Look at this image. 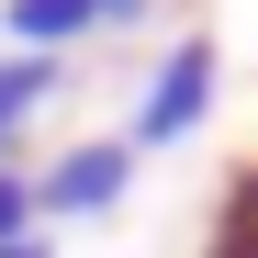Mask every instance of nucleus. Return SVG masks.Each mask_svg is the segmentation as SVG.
<instances>
[{"instance_id": "obj_1", "label": "nucleus", "mask_w": 258, "mask_h": 258, "mask_svg": "<svg viewBox=\"0 0 258 258\" xmlns=\"http://www.w3.org/2000/svg\"><path fill=\"white\" fill-rule=\"evenodd\" d=\"M213 90H225V45L213 34H180V45H157V68H146V90H135V123H123V146H180L191 123L213 112Z\"/></svg>"}, {"instance_id": "obj_2", "label": "nucleus", "mask_w": 258, "mask_h": 258, "mask_svg": "<svg viewBox=\"0 0 258 258\" xmlns=\"http://www.w3.org/2000/svg\"><path fill=\"white\" fill-rule=\"evenodd\" d=\"M123 180H135V146L123 135H79L68 157H45V180H34V225H90V213L123 202Z\"/></svg>"}, {"instance_id": "obj_3", "label": "nucleus", "mask_w": 258, "mask_h": 258, "mask_svg": "<svg viewBox=\"0 0 258 258\" xmlns=\"http://www.w3.org/2000/svg\"><path fill=\"white\" fill-rule=\"evenodd\" d=\"M112 23H146V0H12L0 12V34L23 56H68L79 34H112Z\"/></svg>"}, {"instance_id": "obj_4", "label": "nucleus", "mask_w": 258, "mask_h": 258, "mask_svg": "<svg viewBox=\"0 0 258 258\" xmlns=\"http://www.w3.org/2000/svg\"><path fill=\"white\" fill-rule=\"evenodd\" d=\"M56 79H68V56H23V45L0 56V168H12V135L45 112V90H56Z\"/></svg>"}, {"instance_id": "obj_5", "label": "nucleus", "mask_w": 258, "mask_h": 258, "mask_svg": "<svg viewBox=\"0 0 258 258\" xmlns=\"http://www.w3.org/2000/svg\"><path fill=\"white\" fill-rule=\"evenodd\" d=\"M202 258H258V168L225 191V213H213V247Z\"/></svg>"}, {"instance_id": "obj_6", "label": "nucleus", "mask_w": 258, "mask_h": 258, "mask_svg": "<svg viewBox=\"0 0 258 258\" xmlns=\"http://www.w3.org/2000/svg\"><path fill=\"white\" fill-rule=\"evenodd\" d=\"M23 236H34V180L0 168V247H23Z\"/></svg>"}, {"instance_id": "obj_7", "label": "nucleus", "mask_w": 258, "mask_h": 258, "mask_svg": "<svg viewBox=\"0 0 258 258\" xmlns=\"http://www.w3.org/2000/svg\"><path fill=\"white\" fill-rule=\"evenodd\" d=\"M0 258H45V236H23V247H0Z\"/></svg>"}]
</instances>
